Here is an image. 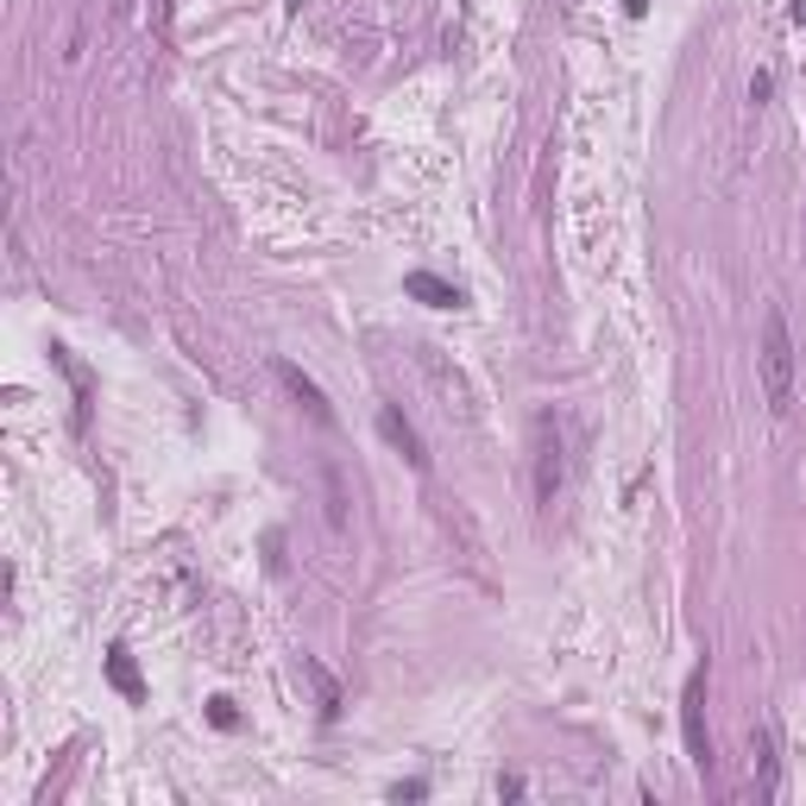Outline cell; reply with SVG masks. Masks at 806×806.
<instances>
[{
  "label": "cell",
  "instance_id": "7c38bea8",
  "mask_svg": "<svg viewBox=\"0 0 806 806\" xmlns=\"http://www.w3.org/2000/svg\"><path fill=\"white\" fill-rule=\"evenodd\" d=\"M630 13H636V20H643V13H650V0H624Z\"/></svg>",
  "mask_w": 806,
  "mask_h": 806
},
{
  "label": "cell",
  "instance_id": "30bf717a",
  "mask_svg": "<svg viewBox=\"0 0 806 806\" xmlns=\"http://www.w3.org/2000/svg\"><path fill=\"white\" fill-rule=\"evenodd\" d=\"M303 674H309L315 693H322V718H340V687H335V674L322 669V662H303Z\"/></svg>",
  "mask_w": 806,
  "mask_h": 806
},
{
  "label": "cell",
  "instance_id": "8fae6325",
  "mask_svg": "<svg viewBox=\"0 0 806 806\" xmlns=\"http://www.w3.org/2000/svg\"><path fill=\"white\" fill-rule=\"evenodd\" d=\"M208 718H215V725L227 731V725H234V700H215V706H208Z\"/></svg>",
  "mask_w": 806,
  "mask_h": 806
},
{
  "label": "cell",
  "instance_id": "9c48e42d",
  "mask_svg": "<svg viewBox=\"0 0 806 806\" xmlns=\"http://www.w3.org/2000/svg\"><path fill=\"white\" fill-rule=\"evenodd\" d=\"M108 674H114V687L126 693V700H139V669H133V655H126V643H114V650H108Z\"/></svg>",
  "mask_w": 806,
  "mask_h": 806
},
{
  "label": "cell",
  "instance_id": "6da1fadb",
  "mask_svg": "<svg viewBox=\"0 0 806 806\" xmlns=\"http://www.w3.org/2000/svg\"><path fill=\"white\" fill-rule=\"evenodd\" d=\"M756 373H763V404L775 416L794 410V328L787 315L768 303L763 309V340H756Z\"/></svg>",
  "mask_w": 806,
  "mask_h": 806
},
{
  "label": "cell",
  "instance_id": "52a82bcc",
  "mask_svg": "<svg viewBox=\"0 0 806 806\" xmlns=\"http://www.w3.org/2000/svg\"><path fill=\"white\" fill-rule=\"evenodd\" d=\"M404 290H410L416 303H429V309H453V303H460V284H448V277H435V272H410Z\"/></svg>",
  "mask_w": 806,
  "mask_h": 806
},
{
  "label": "cell",
  "instance_id": "7a4b0ae2",
  "mask_svg": "<svg viewBox=\"0 0 806 806\" xmlns=\"http://www.w3.org/2000/svg\"><path fill=\"white\" fill-rule=\"evenodd\" d=\"M561 479H568V448H561V422L554 416H535V504L549 511L561 498Z\"/></svg>",
  "mask_w": 806,
  "mask_h": 806
},
{
  "label": "cell",
  "instance_id": "277c9868",
  "mask_svg": "<svg viewBox=\"0 0 806 806\" xmlns=\"http://www.w3.org/2000/svg\"><path fill=\"white\" fill-rule=\"evenodd\" d=\"M749 775H756V794H763V800L782 794V744H775V718H763V725L749 731Z\"/></svg>",
  "mask_w": 806,
  "mask_h": 806
},
{
  "label": "cell",
  "instance_id": "5bb4252c",
  "mask_svg": "<svg viewBox=\"0 0 806 806\" xmlns=\"http://www.w3.org/2000/svg\"><path fill=\"white\" fill-rule=\"evenodd\" d=\"M290 7H303V0H290Z\"/></svg>",
  "mask_w": 806,
  "mask_h": 806
},
{
  "label": "cell",
  "instance_id": "ba28073f",
  "mask_svg": "<svg viewBox=\"0 0 806 806\" xmlns=\"http://www.w3.org/2000/svg\"><path fill=\"white\" fill-rule=\"evenodd\" d=\"M422 366H429V378L441 385V397H448V410L472 416V391L460 385V373H448V366H441V354H435V347H422Z\"/></svg>",
  "mask_w": 806,
  "mask_h": 806
},
{
  "label": "cell",
  "instance_id": "3957f363",
  "mask_svg": "<svg viewBox=\"0 0 806 806\" xmlns=\"http://www.w3.org/2000/svg\"><path fill=\"white\" fill-rule=\"evenodd\" d=\"M681 737H687V756L700 775H712V737H706V669L687 674V693H681Z\"/></svg>",
  "mask_w": 806,
  "mask_h": 806
},
{
  "label": "cell",
  "instance_id": "8992f818",
  "mask_svg": "<svg viewBox=\"0 0 806 806\" xmlns=\"http://www.w3.org/2000/svg\"><path fill=\"white\" fill-rule=\"evenodd\" d=\"M277 385H284V391H290L296 404H303V410H309L315 422H322V429H335V410H328V397H322V385H315V378L303 373V366H290V359H277Z\"/></svg>",
  "mask_w": 806,
  "mask_h": 806
},
{
  "label": "cell",
  "instance_id": "4fadbf2b",
  "mask_svg": "<svg viewBox=\"0 0 806 806\" xmlns=\"http://www.w3.org/2000/svg\"><path fill=\"white\" fill-rule=\"evenodd\" d=\"M794 20H806V0H794Z\"/></svg>",
  "mask_w": 806,
  "mask_h": 806
},
{
  "label": "cell",
  "instance_id": "5b68a950",
  "mask_svg": "<svg viewBox=\"0 0 806 806\" xmlns=\"http://www.w3.org/2000/svg\"><path fill=\"white\" fill-rule=\"evenodd\" d=\"M378 435H385V441H391L416 472H429V448H422V435L410 429V416L397 410V404H378Z\"/></svg>",
  "mask_w": 806,
  "mask_h": 806
}]
</instances>
